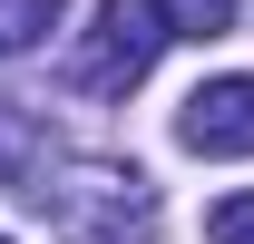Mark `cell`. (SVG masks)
Wrapping results in <instances>:
<instances>
[{
  "mask_svg": "<svg viewBox=\"0 0 254 244\" xmlns=\"http://www.w3.org/2000/svg\"><path fill=\"white\" fill-rule=\"evenodd\" d=\"M166 39H225L235 30V0H157Z\"/></svg>",
  "mask_w": 254,
  "mask_h": 244,
  "instance_id": "cell-5",
  "label": "cell"
},
{
  "mask_svg": "<svg viewBox=\"0 0 254 244\" xmlns=\"http://www.w3.org/2000/svg\"><path fill=\"white\" fill-rule=\"evenodd\" d=\"M0 244H10V235H0Z\"/></svg>",
  "mask_w": 254,
  "mask_h": 244,
  "instance_id": "cell-7",
  "label": "cell"
},
{
  "mask_svg": "<svg viewBox=\"0 0 254 244\" xmlns=\"http://www.w3.org/2000/svg\"><path fill=\"white\" fill-rule=\"evenodd\" d=\"M157 49H166L157 0H98L88 30L68 39V88H88V98H127V88H147Z\"/></svg>",
  "mask_w": 254,
  "mask_h": 244,
  "instance_id": "cell-1",
  "label": "cell"
},
{
  "mask_svg": "<svg viewBox=\"0 0 254 244\" xmlns=\"http://www.w3.org/2000/svg\"><path fill=\"white\" fill-rule=\"evenodd\" d=\"M39 215H59L78 244H147L157 185L137 176V166H68L59 185H39Z\"/></svg>",
  "mask_w": 254,
  "mask_h": 244,
  "instance_id": "cell-2",
  "label": "cell"
},
{
  "mask_svg": "<svg viewBox=\"0 0 254 244\" xmlns=\"http://www.w3.org/2000/svg\"><path fill=\"white\" fill-rule=\"evenodd\" d=\"M205 235L215 244H254V195H225V205L205 215Z\"/></svg>",
  "mask_w": 254,
  "mask_h": 244,
  "instance_id": "cell-6",
  "label": "cell"
},
{
  "mask_svg": "<svg viewBox=\"0 0 254 244\" xmlns=\"http://www.w3.org/2000/svg\"><path fill=\"white\" fill-rule=\"evenodd\" d=\"M176 147L195 156H254V78H205L176 108Z\"/></svg>",
  "mask_w": 254,
  "mask_h": 244,
  "instance_id": "cell-3",
  "label": "cell"
},
{
  "mask_svg": "<svg viewBox=\"0 0 254 244\" xmlns=\"http://www.w3.org/2000/svg\"><path fill=\"white\" fill-rule=\"evenodd\" d=\"M68 20V0H0V59H20V49H39V39Z\"/></svg>",
  "mask_w": 254,
  "mask_h": 244,
  "instance_id": "cell-4",
  "label": "cell"
}]
</instances>
